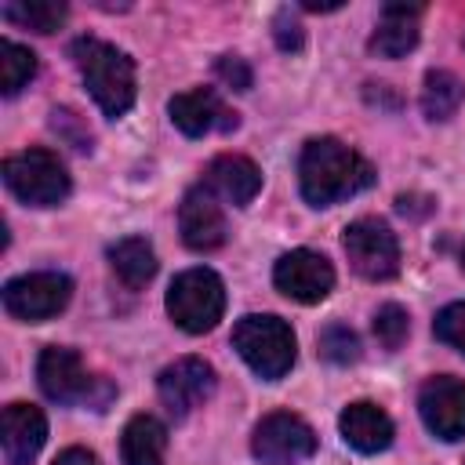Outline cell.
Returning a JSON list of instances; mask_svg holds the SVG:
<instances>
[{"label":"cell","mask_w":465,"mask_h":465,"mask_svg":"<svg viewBox=\"0 0 465 465\" xmlns=\"http://www.w3.org/2000/svg\"><path fill=\"white\" fill-rule=\"evenodd\" d=\"M461 269H465V251H461Z\"/></svg>","instance_id":"f546056e"},{"label":"cell","mask_w":465,"mask_h":465,"mask_svg":"<svg viewBox=\"0 0 465 465\" xmlns=\"http://www.w3.org/2000/svg\"><path fill=\"white\" fill-rule=\"evenodd\" d=\"M178 229L189 251H214L225 243V214H222L218 196L207 185H196L185 193L178 207Z\"/></svg>","instance_id":"4fadbf2b"},{"label":"cell","mask_w":465,"mask_h":465,"mask_svg":"<svg viewBox=\"0 0 465 465\" xmlns=\"http://www.w3.org/2000/svg\"><path fill=\"white\" fill-rule=\"evenodd\" d=\"M73 62L105 116H124L134 105V62L120 47L98 36H80L73 40Z\"/></svg>","instance_id":"7a4b0ae2"},{"label":"cell","mask_w":465,"mask_h":465,"mask_svg":"<svg viewBox=\"0 0 465 465\" xmlns=\"http://www.w3.org/2000/svg\"><path fill=\"white\" fill-rule=\"evenodd\" d=\"M272 36H276V47L280 51H287V54H294V51H302V44H305V33H302V22L283 7L276 18H272Z\"/></svg>","instance_id":"4316f807"},{"label":"cell","mask_w":465,"mask_h":465,"mask_svg":"<svg viewBox=\"0 0 465 465\" xmlns=\"http://www.w3.org/2000/svg\"><path fill=\"white\" fill-rule=\"evenodd\" d=\"M109 265H113L116 280H120L124 287H131V291L145 287V283L156 276V254H153L149 240H142V236H124V240H116V243L109 247Z\"/></svg>","instance_id":"ffe728a7"},{"label":"cell","mask_w":465,"mask_h":465,"mask_svg":"<svg viewBox=\"0 0 465 465\" xmlns=\"http://www.w3.org/2000/svg\"><path fill=\"white\" fill-rule=\"evenodd\" d=\"M407 331H411V316H407L403 305L389 302V305H381V309L374 312V338L381 341V349L396 352V349L407 341Z\"/></svg>","instance_id":"cb8c5ba5"},{"label":"cell","mask_w":465,"mask_h":465,"mask_svg":"<svg viewBox=\"0 0 465 465\" xmlns=\"http://www.w3.org/2000/svg\"><path fill=\"white\" fill-rule=\"evenodd\" d=\"M54 465H102V461H98V454L87 450V447H65V450L54 458Z\"/></svg>","instance_id":"f1b7e54d"},{"label":"cell","mask_w":465,"mask_h":465,"mask_svg":"<svg viewBox=\"0 0 465 465\" xmlns=\"http://www.w3.org/2000/svg\"><path fill=\"white\" fill-rule=\"evenodd\" d=\"M36 381L44 389L47 400L54 403H87L94 411H105V403L113 400V385L98 374H87L80 356L65 345H47L36 360Z\"/></svg>","instance_id":"277c9868"},{"label":"cell","mask_w":465,"mask_h":465,"mask_svg":"<svg viewBox=\"0 0 465 465\" xmlns=\"http://www.w3.org/2000/svg\"><path fill=\"white\" fill-rule=\"evenodd\" d=\"M203 185H207L214 196H222L225 203L247 207V203L258 196V189H262V171H258L254 160H247V156H240V153H222V156H214V160L207 163Z\"/></svg>","instance_id":"2e32d148"},{"label":"cell","mask_w":465,"mask_h":465,"mask_svg":"<svg viewBox=\"0 0 465 465\" xmlns=\"http://www.w3.org/2000/svg\"><path fill=\"white\" fill-rule=\"evenodd\" d=\"M4 182L29 207H58L69 196V171L51 149H22L7 156Z\"/></svg>","instance_id":"8992f818"},{"label":"cell","mask_w":465,"mask_h":465,"mask_svg":"<svg viewBox=\"0 0 465 465\" xmlns=\"http://www.w3.org/2000/svg\"><path fill=\"white\" fill-rule=\"evenodd\" d=\"M69 298H73V280L54 269L25 272L4 283V309L22 323L54 320L69 305Z\"/></svg>","instance_id":"52a82bcc"},{"label":"cell","mask_w":465,"mask_h":465,"mask_svg":"<svg viewBox=\"0 0 465 465\" xmlns=\"http://www.w3.org/2000/svg\"><path fill=\"white\" fill-rule=\"evenodd\" d=\"M272 283H276V291L287 294L291 302L316 305V302H323V298L331 294V287H334V265H331L323 254L298 247V251H287V254L276 262Z\"/></svg>","instance_id":"8fae6325"},{"label":"cell","mask_w":465,"mask_h":465,"mask_svg":"<svg viewBox=\"0 0 465 465\" xmlns=\"http://www.w3.org/2000/svg\"><path fill=\"white\" fill-rule=\"evenodd\" d=\"M320 356L331 363H356L360 360V338L345 323H327L320 331Z\"/></svg>","instance_id":"d4e9b609"},{"label":"cell","mask_w":465,"mask_h":465,"mask_svg":"<svg viewBox=\"0 0 465 465\" xmlns=\"http://www.w3.org/2000/svg\"><path fill=\"white\" fill-rule=\"evenodd\" d=\"M214 73H218V80H222L225 87H232V91H247V87H251V65H247L240 54H222V58L214 62Z\"/></svg>","instance_id":"83f0119b"},{"label":"cell","mask_w":465,"mask_h":465,"mask_svg":"<svg viewBox=\"0 0 465 465\" xmlns=\"http://www.w3.org/2000/svg\"><path fill=\"white\" fill-rule=\"evenodd\" d=\"M298 182H302L305 203L334 207L338 200H349L360 189H367L374 182V171L356 149L323 134V138L305 142L302 160H298Z\"/></svg>","instance_id":"6da1fadb"},{"label":"cell","mask_w":465,"mask_h":465,"mask_svg":"<svg viewBox=\"0 0 465 465\" xmlns=\"http://www.w3.org/2000/svg\"><path fill=\"white\" fill-rule=\"evenodd\" d=\"M432 334L465 356V302H450L447 309H440L432 320Z\"/></svg>","instance_id":"484cf974"},{"label":"cell","mask_w":465,"mask_h":465,"mask_svg":"<svg viewBox=\"0 0 465 465\" xmlns=\"http://www.w3.org/2000/svg\"><path fill=\"white\" fill-rule=\"evenodd\" d=\"M338 429H341V440H345L352 450H360V454H378V450H385V447L392 443V436H396L392 418H389L378 403H367V400L349 403V407L341 411V418H338Z\"/></svg>","instance_id":"e0dca14e"},{"label":"cell","mask_w":465,"mask_h":465,"mask_svg":"<svg viewBox=\"0 0 465 465\" xmlns=\"http://www.w3.org/2000/svg\"><path fill=\"white\" fill-rule=\"evenodd\" d=\"M0 443H4V461L7 465H29L44 440H47V418L33 403H7L4 421H0Z\"/></svg>","instance_id":"9a60e30c"},{"label":"cell","mask_w":465,"mask_h":465,"mask_svg":"<svg viewBox=\"0 0 465 465\" xmlns=\"http://www.w3.org/2000/svg\"><path fill=\"white\" fill-rule=\"evenodd\" d=\"M465 98V84L450 69H429L421 87V109L429 120H450Z\"/></svg>","instance_id":"44dd1931"},{"label":"cell","mask_w":465,"mask_h":465,"mask_svg":"<svg viewBox=\"0 0 465 465\" xmlns=\"http://www.w3.org/2000/svg\"><path fill=\"white\" fill-rule=\"evenodd\" d=\"M225 312V283L214 269H185L171 280L167 287V316L174 320V327H182L185 334H203L211 331Z\"/></svg>","instance_id":"5b68a950"},{"label":"cell","mask_w":465,"mask_h":465,"mask_svg":"<svg viewBox=\"0 0 465 465\" xmlns=\"http://www.w3.org/2000/svg\"><path fill=\"white\" fill-rule=\"evenodd\" d=\"M341 247L349 254V265L363 276V280H392L400 272V243L396 232L381 222V218H356L345 225Z\"/></svg>","instance_id":"ba28073f"},{"label":"cell","mask_w":465,"mask_h":465,"mask_svg":"<svg viewBox=\"0 0 465 465\" xmlns=\"http://www.w3.org/2000/svg\"><path fill=\"white\" fill-rule=\"evenodd\" d=\"M0 15L7 18V22H15V25H22V29H33V33H54L62 22H65V4H58V0H11V4H4L0 7Z\"/></svg>","instance_id":"7402d4cb"},{"label":"cell","mask_w":465,"mask_h":465,"mask_svg":"<svg viewBox=\"0 0 465 465\" xmlns=\"http://www.w3.org/2000/svg\"><path fill=\"white\" fill-rule=\"evenodd\" d=\"M218 378H214V367L203 360V356H178L174 363H167L156 378V392H160V403L174 414V418H185L193 407H200L203 400H211Z\"/></svg>","instance_id":"30bf717a"},{"label":"cell","mask_w":465,"mask_h":465,"mask_svg":"<svg viewBox=\"0 0 465 465\" xmlns=\"http://www.w3.org/2000/svg\"><path fill=\"white\" fill-rule=\"evenodd\" d=\"M167 429L153 414H134L120 432V461L124 465H163Z\"/></svg>","instance_id":"d6986e66"},{"label":"cell","mask_w":465,"mask_h":465,"mask_svg":"<svg viewBox=\"0 0 465 465\" xmlns=\"http://www.w3.org/2000/svg\"><path fill=\"white\" fill-rule=\"evenodd\" d=\"M232 349L240 352V360L262 381H280L294 367V356H298L291 323L280 320V316H272V312H251V316L236 320V327H232Z\"/></svg>","instance_id":"3957f363"},{"label":"cell","mask_w":465,"mask_h":465,"mask_svg":"<svg viewBox=\"0 0 465 465\" xmlns=\"http://www.w3.org/2000/svg\"><path fill=\"white\" fill-rule=\"evenodd\" d=\"M418 411H421L425 429L436 440H443V443L465 440V381H458L450 374L429 378L418 392Z\"/></svg>","instance_id":"7c38bea8"},{"label":"cell","mask_w":465,"mask_h":465,"mask_svg":"<svg viewBox=\"0 0 465 465\" xmlns=\"http://www.w3.org/2000/svg\"><path fill=\"white\" fill-rule=\"evenodd\" d=\"M167 113H171V124L189 138H200L214 127H222V131L236 127V113H229L211 87H193V91L174 94L167 102Z\"/></svg>","instance_id":"5bb4252c"},{"label":"cell","mask_w":465,"mask_h":465,"mask_svg":"<svg viewBox=\"0 0 465 465\" xmlns=\"http://www.w3.org/2000/svg\"><path fill=\"white\" fill-rule=\"evenodd\" d=\"M418 15H421V4H385L381 7V22L367 40L371 54L403 58L407 51H414V44H418Z\"/></svg>","instance_id":"ac0fdd59"},{"label":"cell","mask_w":465,"mask_h":465,"mask_svg":"<svg viewBox=\"0 0 465 465\" xmlns=\"http://www.w3.org/2000/svg\"><path fill=\"white\" fill-rule=\"evenodd\" d=\"M36 76V54L15 40H0V91L18 94Z\"/></svg>","instance_id":"603a6c76"},{"label":"cell","mask_w":465,"mask_h":465,"mask_svg":"<svg viewBox=\"0 0 465 465\" xmlns=\"http://www.w3.org/2000/svg\"><path fill=\"white\" fill-rule=\"evenodd\" d=\"M251 450L262 465H298L316 454V432L291 411H272L254 425Z\"/></svg>","instance_id":"9c48e42d"}]
</instances>
